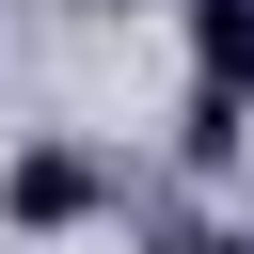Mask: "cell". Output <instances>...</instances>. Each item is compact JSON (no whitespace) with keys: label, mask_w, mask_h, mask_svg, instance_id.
Listing matches in <instances>:
<instances>
[{"label":"cell","mask_w":254,"mask_h":254,"mask_svg":"<svg viewBox=\"0 0 254 254\" xmlns=\"http://www.w3.org/2000/svg\"><path fill=\"white\" fill-rule=\"evenodd\" d=\"M143 254H254V222H159Z\"/></svg>","instance_id":"cell-3"},{"label":"cell","mask_w":254,"mask_h":254,"mask_svg":"<svg viewBox=\"0 0 254 254\" xmlns=\"http://www.w3.org/2000/svg\"><path fill=\"white\" fill-rule=\"evenodd\" d=\"M190 79L254 95V0H190Z\"/></svg>","instance_id":"cell-2"},{"label":"cell","mask_w":254,"mask_h":254,"mask_svg":"<svg viewBox=\"0 0 254 254\" xmlns=\"http://www.w3.org/2000/svg\"><path fill=\"white\" fill-rule=\"evenodd\" d=\"M111 190H127L111 159H79V143H32V159L0 175V222H32V238H64V222H79V206H111Z\"/></svg>","instance_id":"cell-1"}]
</instances>
